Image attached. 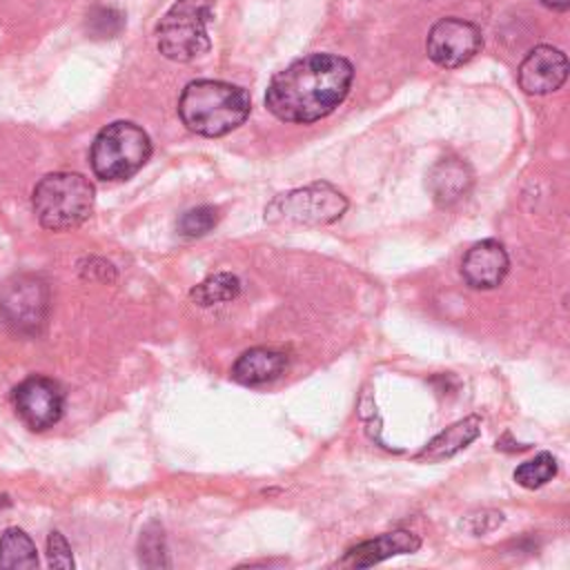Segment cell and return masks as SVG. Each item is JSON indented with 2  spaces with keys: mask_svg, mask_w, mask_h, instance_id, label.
<instances>
[{
  "mask_svg": "<svg viewBox=\"0 0 570 570\" xmlns=\"http://www.w3.org/2000/svg\"><path fill=\"white\" fill-rule=\"evenodd\" d=\"M354 67L334 53H307L274 73L265 107L283 122L307 125L332 114L347 96Z\"/></svg>",
  "mask_w": 570,
  "mask_h": 570,
  "instance_id": "1",
  "label": "cell"
},
{
  "mask_svg": "<svg viewBox=\"0 0 570 570\" xmlns=\"http://www.w3.org/2000/svg\"><path fill=\"white\" fill-rule=\"evenodd\" d=\"M419 546H421V539L416 534H412L410 530H392V532L379 534V537L363 541V543L354 546L352 550H347L345 557L341 559V566L367 568V566H374L394 554L416 552Z\"/></svg>",
  "mask_w": 570,
  "mask_h": 570,
  "instance_id": "11",
  "label": "cell"
},
{
  "mask_svg": "<svg viewBox=\"0 0 570 570\" xmlns=\"http://www.w3.org/2000/svg\"><path fill=\"white\" fill-rule=\"evenodd\" d=\"M557 474V461L550 452H539L534 459L523 461L517 470H514V481L528 490L541 488L548 481H552V476Z\"/></svg>",
  "mask_w": 570,
  "mask_h": 570,
  "instance_id": "17",
  "label": "cell"
},
{
  "mask_svg": "<svg viewBox=\"0 0 570 570\" xmlns=\"http://www.w3.org/2000/svg\"><path fill=\"white\" fill-rule=\"evenodd\" d=\"M138 552H140V563L147 568H160L169 566L167 561V550H165V537L163 528L158 523H149L138 541Z\"/></svg>",
  "mask_w": 570,
  "mask_h": 570,
  "instance_id": "18",
  "label": "cell"
},
{
  "mask_svg": "<svg viewBox=\"0 0 570 570\" xmlns=\"http://www.w3.org/2000/svg\"><path fill=\"white\" fill-rule=\"evenodd\" d=\"M216 0H176L156 27L158 51L174 62H189L209 49L207 24Z\"/></svg>",
  "mask_w": 570,
  "mask_h": 570,
  "instance_id": "4",
  "label": "cell"
},
{
  "mask_svg": "<svg viewBox=\"0 0 570 570\" xmlns=\"http://www.w3.org/2000/svg\"><path fill=\"white\" fill-rule=\"evenodd\" d=\"M287 367V356L269 347H252L243 352L234 367L232 379L243 385H263L278 379Z\"/></svg>",
  "mask_w": 570,
  "mask_h": 570,
  "instance_id": "12",
  "label": "cell"
},
{
  "mask_svg": "<svg viewBox=\"0 0 570 570\" xmlns=\"http://www.w3.org/2000/svg\"><path fill=\"white\" fill-rule=\"evenodd\" d=\"M38 566L36 546L20 528H9L0 537V568L29 570Z\"/></svg>",
  "mask_w": 570,
  "mask_h": 570,
  "instance_id": "15",
  "label": "cell"
},
{
  "mask_svg": "<svg viewBox=\"0 0 570 570\" xmlns=\"http://www.w3.org/2000/svg\"><path fill=\"white\" fill-rule=\"evenodd\" d=\"M151 156L149 136L129 120H116L98 131L91 145V169L102 180L131 178Z\"/></svg>",
  "mask_w": 570,
  "mask_h": 570,
  "instance_id": "5",
  "label": "cell"
},
{
  "mask_svg": "<svg viewBox=\"0 0 570 570\" xmlns=\"http://www.w3.org/2000/svg\"><path fill=\"white\" fill-rule=\"evenodd\" d=\"M240 292V281L229 274V272H216L207 276L203 283H198L191 292L189 298L200 305V307H212L218 303H229L238 296Z\"/></svg>",
  "mask_w": 570,
  "mask_h": 570,
  "instance_id": "16",
  "label": "cell"
},
{
  "mask_svg": "<svg viewBox=\"0 0 570 570\" xmlns=\"http://www.w3.org/2000/svg\"><path fill=\"white\" fill-rule=\"evenodd\" d=\"M94 194V185L82 174H47L33 189V209L45 229H71L89 218Z\"/></svg>",
  "mask_w": 570,
  "mask_h": 570,
  "instance_id": "3",
  "label": "cell"
},
{
  "mask_svg": "<svg viewBox=\"0 0 570 570\" xmlns=\"http://www.w3.org/2000/svg\"><path fill=\"white\" fill-rule=\"evenodd\" d=\"M519 87L530 96L557 91L568 78V58L561 49L539 45L525 53L517 71Z\"/></svg>",
  "mask_w": 570,
  "mask_h": 570,
  "instance_id": "9",
  "label": "cell"
},
{
  "mask_svg": "<svg viewBox=\"0 0 570 570\" xmlns=\"http://www.w3.org/2000/svg\"><path fill=\"white\" fill-rule=\"evenodd\" d=\"M345 209L347 198L336 187L330 183H314L278 196L265 209V216L274 223L327 225L338 220Z\"/></svg>",
  "mask_w": 570,
  "mask_h": 570,
  "instance_id": "6",
  "label": "cell"
},
{
  "mask_svg": "<svg viewBox=\"0 0 570 570\" xmlns=\"http://www.w3.org/2000/svg\"><path fill=\"white\" fill-rule=\"evenodd\" d=\"M472 187V171L461 158H443L428 174V189L439 205H452Z\"/></svg>",
  "mask_w": 570,
  "mask_h": 570,
  "instance_id": "13",
  "label": "cell"
},
{
  "mask_svg": "<svg viewBox=\"0 0 570 570\" xmlns=\"http://www.w3.org/2000/svg\"><path fill=\"white\" fill-rule=\"evenodd\" d=\"M218 223V209L212 205H200L194 209H187L178 220V234L187 238H198L212 232Z\"/></svg>",
  "mask_w": 570,
  "mask_h": 570,
  "instance_id": "19",
  "label": "cell"
},
{
  "mask_svg": "<svg viewBox=\"0 0 570 570\" xmlns=\"http://www.w3.org/2000/svg\"><path fill=\"white\" fill-rule=\"evenodd\" d=\"M483 47L481 29L463 18H441L432 24L425 40L428 58L445 69H456L470 62Z\"/></svg>",
  "mask_w": 570,
  "mask_h": 570,
  "instance_id": "7",
  "label": "cell"
},
{
  "mask_svg": "<svg viewBox=\"0 0 570 570\" xmlns=\"http://www.w3.org/2000/svg\"><path fill=\"white\" fill-rule=\"evenodd\" d=\"M252 109L249 94L223 80H194L178 98L183 125L200 136H225L240 127Z\"/></svg>",
  "mask_w": 570,
  "mask_h": 570,
  "instance_id": "2",
  "label": "cell"
},
{
  "mask_svg": "<svg viewBox=\"0 0 570 570\" xmlns=\"http://www.w3.org/2000/svg\"><path fill=\"white\" fill-rule=\"evenodd\" d=\"M479 432H481V419L476 414L465 416V419L452 423L450 428H445L443 432H439L414 459L428 461V463L450 459L456 452H461L463 448H468L479 436Z\"/></svg>",
  "mask_w": 570,
  "mask_h": 570,
  "instance_id": "14",
  "label": "cell"
},
{
  "mask_svg": "<svg viewBox=\"0 0 570 570\" xmlns=\"http://www.w3.org/2000/svg\"><path fill=\"white\" fill-rule=\"evenodd\" d=\"M47 557H49V566H53V568H73L71 548L58 530L49 532V537H47Z\"/></svg>",
  "mask_w": 570,
  "mask_h": 570,
  "instance_id": "21",
  "label": "cell"
},
{
  "mask_svg": "<svg viewBox=\"0 0 570 570\" xmlns=\"http://www.w3.org/2000/svg\"><path fill=\"white\" fill-rule=\"evenodd\" d=\"M13 405L29 430L42 432L60 421L65 394L56 381L47 376H29L13 390Z\"/></svg>",
  "mask_w": 570,
  "mask_h": 570,
  "instance_id": "8",
  "label": "cell"
},
{
  "mask_svg": "<svg viewBox=\"0 0 570 570\" xmlns=\"http://www.w3.org/2000/svg\"><path fill=\"white\" fill-rule=\"evenodd\" d=\"M541 2L552 11H568L570 7V0H541Z\"/></svg>",
  "mask_w": 570,
  "mask_h": 570,
  "instance_id": "22",
  "label": "cell"
},
{
  "mask_svg": "<svg viewBox=\"0 0 570 570\" xmlns=\"http://www.w3.org/2000/svg\"><path fill=\"white\" fill-rule=\"evenodd\" d=\"M87 27L94 33V38H114L122 31L125 18L120 11L111 7H94L87 16Z\"/></svg>",
  "mask_w": 570,
  "mask_h": 570,
  "instance_id": "20",
  "label": "cell"
},
{
  "mask_svg": "<svg viewBox=\"0 0 570 570\" xmlns=\"http://www.w3.org/2000/svg\"><path fill=\"white\" fill-rule=\"evenodd\" d=\"M508 269H510L508 252L494 238L474 243L461 261V276L474 289H492L501 285Z\"/></svg>",
  "mask_w": 570,
  "mask_h": 570,
  "instance_id": "10",
  "label": "cell"
}]
</instances>
